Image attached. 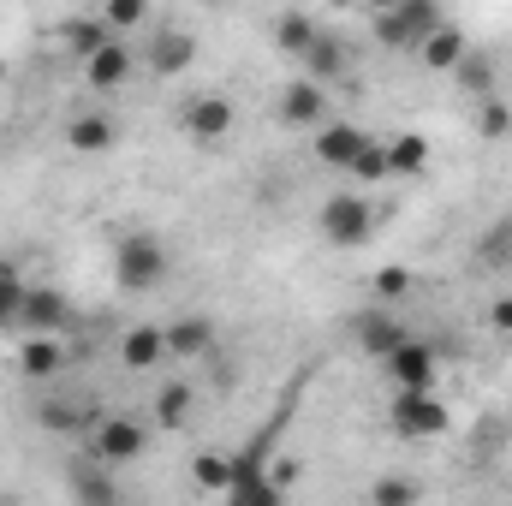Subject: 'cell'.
<instances>
[{
	"label": "cell",
	"mask_w": 512,
	"mask_h": 506,
	"mask_svg": "<svg viewBox=\"0 0 512 506\" xmlns=\"http://www.w3.org/2000/svg\"><path fill=\"white\" fill-rule=\"evenodd\" d=\"M42 423H48V429H72L78 411H72V405H42Z\"/></svg>",
	"instance_id": "35"
},
{
	"label": "cell",
	"mask_w": 512,
	"mask_h": 506,
	"mask_svg": "<svg viewBox=\"0 0 512 506\" xmlns=\"http://www.w3.org/2000/svg\"><path fill=\"white\" fill-rule=\"evenodd\" d=\"M239 506H286V495H280V489H274V483L262 477V489H256L251 501H239Z\"/></svg>",
	"instance_id": "37"
},
{
	"label": "cell",
	"mask_w": 512,
	"mask_h": 506,
	"mask_svg": "<svg viewBox=\"0 0 512 506\" xmlns=\"http://www.w3.org/2000/svg\"><path fill=\"white\" fill-rule=\"evenodd\" d=\"M387 376H393V393H435V352L423 340H405L387 358Z\"/></svg>",
	"instance_id": "11"
},
{
	"label": "cell",
	"mask_w": 512,
	"mask_h": 506,
	"mask_svg": "<svg viewBox=\"0 0 512 506\" xmlns=\"http://www.w3.org/2000/svg\"><path fill=\"white\" fill-rule=\"evenodd\" d=\"M316 227H322V239H328L334 251H358V245H370V233H376V209H370L364 191H334V197L322 203Z\"/></svg>",
	"instance_id": "1"
},
{
	"label": "cell",
	"mask_w": 512,
	"mask_h": 506,
	"mask_svg": "<svg viewBox=\"0 0 512 506\" xmlns=\"http://www.w3.org/2000/svg\"><path fill=\"white\" fill-rule=\"evenodd\" d=\"M280 120L292 131H322L328 126V90L310 84V78H292V84L280 90Z\"/></svg>",
	"instance_id": "9"
},
{
	"label": "cell",
	"mask_w": 512,
	"mask_h": 506,
	"mask_svg": "<svg viewBox=\"0 0 512 506\" xmlns=\"http://www.w3.org/2000/svg\"><path fill=\"white\" fill-rule=\"evenodd\" d=\"M54 42L66 48V54H78V60H90V54H102L114 36H108V24H102V12H78V18H66L60 30H54Z\"/></svg>",
	"instance_id": "16"
},
{
	"label": "cell",
	"mask_w": 512,
	"mask_h": 506,
	"mask_svg": "<svg viewBox=\"0 0 512 506\" xmlns=\"http://www.w3.org/2000/svg\"><path fill=\"white\" fill-rule=\"evenodd\" d=\"M66 489H72L78 506H126L120 477H114L108 465H96V459H72V465H66Z\"/></svg>",
	"instance_id": "8"
},
{
	"label": "cell",
	"mask_w": 512,
	"mask_h": 506,
	"mask_svg": "<svg viewBox=\"0 0 512 506\" xmlns=\"http://www.w3.org/2000/svg\"><path fill=\"white\" fill-rule=\"evenodd\" d=\"M191 483H197L203 495H227V489H233V459H227V453H197V459H191Z\"/></svg>",
	"instance_id": "24"
},
{
	"label": "cell",
	"mask_w": 512,
	"mask_h": 506,
	"mask_svg": "<svg viewBox=\"0 0 512 506\" xmlns=\"http://www.w3.org/2000/svg\"><path fill=\"white\" fill-rule=\"evenodd\" d=\"M370 501L376 506H417V483L411 477H399V471H387L370 483Z\"/></svg>",
	"instance_id": "28"
},
{
	"label": "cell",
	"mask_w": 512,
	"mask_h": 506,
	"mask_svg": "<svg viewBox=\"0 0 512 506\" xmlns=\"http://www.w3.org/2000/svg\"><path fill=\"white\" fill-rule=\"evenodd\" d=\"M167 268H173V256H167V245L155 233H126L114 245V280L126 292H155L167 280Z\"/></svg>",
	"instance_id": "2"
},
{
	"label": "cell",
	"mask_w": 512,
	"mask_h": 506,
	"mask_svg": "<svg viewBox=\"0 0 512 506\" xmlns=\"http://www.w3.org/2000/svg\"><path fill=\"white\" fill-rule=\"evenodd\" d=\"M441 24H447V12H435L429 0H399V6L376 12V42H382V48H411V54H417Z\"/></svg>",
	"instance_id": "3"
},
{
	"label": "cell",
	"mask_w": 512,
	"mask_h": 506,
	"mask_svg": "<svg viewBox=\"0 0 512 506\" xmlns=\"http://www.w3.org/2000/svg\"><path fill=\"white\" fill-rule=\"evenodd\" d=\"M376 179H387V143L382 137H370L364 155L352 161V185H376Z\"/></svg>",
	"instance_id": "30"
},
{
	"label": "cell",
	"mask_w": 512,
	"mask_h": 506,
	"mask_svg": "<svg viewBox=\"0 0 512 506\" xmlns=\"http://www.w3.org/2000/svg\"><path fill=\"white\" fill-rule=\"evenodd\" d=\"M185 417H191V387H185V381H167V387L155 393V423H161V429H185Z\"/></svg>",
	"instance_id": "26"
},
{
	"label": "cell",
	"mask_w": 512,
	"mask_h": 506,
	"mask_svg": "<svg viewBox=\"0 0 512 506\" xmlns=\"http://www.w3.org/2000/svg\"><path fill=\"white\" fill-rule=\"evenodd\" d=\"M316 36H322V18H316V12H298V6H292V12L274 18V42H280L286 54H298V60L316 48Z\"/></svg>",
	"instance_id": "22"
},
{
	"label": "cell",
	"mask_w": 512,
	"mask_h": 506,
	"mask_svg": "<svg viewBox=\"0 0 512 506\" xmlns=\"http://www.w3.org/2000/svg\"><path fill=\"white\" fill-rule=\"evenodd\" d=\"M364 143H370V131L352 126V120H328V126L316 131V161H328V167H346L352 173V161L364 155Z\"/></svg>",
	"instance_id": "12"
},
{
	"label": "cell",
	"mask_w": 512,
	"mask_h": 506,
	"mask_svg": "<svg viewBox=\"0 0 512 506\" xmlns=\"http://www.w3.org/2000/svg\"><path fill=\"white\" fill-rule=\"evenodd\" d=\"M489 328H495V334H512V298H495V304H489Z\"/></svg>",
	"instance_id": "36"
},
{
	"label": "cell",
	"mask_w": 512,
	"mask_h": 506,
	"mask_svg": "<svg viewBox=\"0 0 512 506\" xmlns=\"http://www.w3.org/2000/svg\"><path fill=\"white\" fill-rule=\"evenodd\" d=\"M191 60H197V42H191L185 30H161V42L149 48V72H155V78H179Z\"/></svg>",
	"instance_id": "23"
},
{
	"label": "cell",
	"mask_w": 512,
	"mask_h": 506,
	"mask_svg": "<svg viewBox=\"0 0 512 506\" xmlns=\"http://www.w3.org/2000/svg\"><path fill=\"white\" fill-rule=\"evenodd\" d=\"M477 262H483V268H512V221L483 227V239H477Z\"/></svg>",
	"instance_id": "27"
},
{
	"label": "cell",
	"mask_w": 512,
	"mask_h": 506,
	"mask_svg": "<svg viewBox=\"0 0 512 506\" xmlns=\"http://www.w3.org/2000/svg\"><path fill=\"white\" fill-rule=\"evenodd\" d=\"M393 435H405V441H429V435H447L453 429V411H447V399H435V393H393Z\"/></svg>",
	"instance_id": "4"
},
{
	"label": "cell",
	"mask_w": 512,
	"mask_h": 506,
	"mask_svg": "<svg viewBox=\"0 0 512 506\" xmlns=\"http://www.w3.org/2000/svg\"><path fill=\"white\" fill-rule=\"evenodd\" d=\"M477 131H483L489 143L512 137V108H507V102H495V96H489V102H477Z\"/></svg>",
	"instance_id": "32"
},
{
	"label": "cell",
	"mask_w": 512,
	"mask_h": 506,
	"mask_svg": "<svg viewBox=\"0 0 512 506\" xmlns=\"http://www.w3.org/2000/svg\"><path fill=\"white\" fill-rule=\"evenodd\" d=\"M352 334H358V346H364L370 358H382V364L405 346V340H411V334H405V322H399L393 310H382V304H376V310H358V316H352Z\"/></svg>",
	"instance_id": "10"
},
{
	"label": "cell",
	"mask_w": 512,
	"mask_h": 506,
	"mask_svg": "<svg viewBox=\"0 0 512 506\" xmlns=\"http://www.w3.org/2000/svg\"><path fill=\"white\" fill-rule=\"evenodd\" d=\"M370 286H376V304H382V310H393V304L411 292V268L387 262V268H376V280H370Z\"/></svg>",
	"instance_id": "29"
},
{
	"label": "cell",
	"mask_w": 512,
	"mask_h": 506,
	"mask_svg": "<svg viewBox=\"0 0 512 506\" xmlns=\"http://www.w3.org/2000/svg\"><path fill=\"white\" fill-rule=\"evenodd\" d=\"M453 78H459L477 102H489V96H495V60H489L483 48H471V54L459 60V72H453Z\"/></svg>",
	"instance_id": "25"
},
{
	"label": "cell",
	"mask_w": 512,
	"mask_h": 506,
	"mask_svg": "<svg viewBox=\"0 0 512 506\" xmlns=\"http://www.w3.org/2000/svg\"><path fill=\"white\" fill-rule=\"evenodd\" d=\"M66 370V340H54V334H30L24 346H18V376L24 381H54Z\"/></svg>",
	"instance_id": "15"
},
{
	"label": "cell",
	"mask_w": 512,
	"mask_h": 506,
	"mask_svg": "<svg viewBox=\"0 0 512 506\" xmlns=\"http://www.w3.org/2000/svg\"><path fill=\"white\" fill-rule=\"evenodd\" d=\"M161 358H167V328L161 322H137V328H126L120 334V364L126 370H161Z\"/></svg>",
	"instance_id": "13"
},
{
	"label": "cell",
	"mask_w": 512,
	"mask_h": 506,
	"mask_svg": "<svg viewBox=\"0 0 512 506\" xmlns=\"http://www.w3.org/2000/svg\"><path fill=\"white\" fill-rule=\"evenodd\" d=\"M471 54V42H465V30L459 24H441L423 48H417V60L429 66V72H459V60Z\"/></svg>",
	"instance_id": "19"
},
{
	"label": "cell",
	"mask_w": 512,
	"mask_h": 506,
	"mask_svg": "<svg viewBox=\"0 0 512 506\" xmlns=\"http://www.w3.org/2000/svg\"><path fill=\"white\" fill-rule=\"evenodd\" d=\"M0 506H18V501H0Z\"/></svg>",
	"instance_id": "39"
},
{
	"label": "cell",
	"mask_w": 512,
	"mask_h": 506,
	"mask_svg": "<svg viewBox=\"0 0 512 506\" xmlns=\"http://www.w3.org/2000/svg\"><path fill=\"white\" fill-rule=\"evenodd\" d=\"M215 346V322L209 316H179L167 322V358H203Z\"/></svg>",
	"instance_id": "21"
},
{
	"label": "cell",
	"mask_w": 512,
	"mask_h": 506,
	"mask_svg": "<svg viewBox=\"0 0 512 506\" xmlns=\"http://www.w3.org/2000/svg\"><path fill=\"white\" fill-rule=\"evenodd\" d=\"M233 120H239V114H233V96H221V90L191 96V102H185V114H179L185 137H191V143H203V149H209V143H227V137H233Z\"/></svg>",
	"instance_id": "6"
},
{
	"label": "cell",
	"mask_w": 512,
	"mask_h": 506,
	"mask_svg": "<svg viewBox=\"0 0 512 506\" xmlns=\"http://www.w3.org/2000/svg\"><path fill=\"white\" fill-rule=\"evenodd\" d=\"M346 72H352V54H346V42L322 30V36H316V48L304 54V78H310V84H334V78H346Z\"/></svg>",
	"instance_id": "18"
},
{
	"label": "cell",
	"mask_w": 512,
	"mask_h": 506,
	"mask_svg": "<svg viewBox=\"0 0 512 506\" xmlns=\"http://www.w3.org/2000/svg\"><path fill=\"white\" fill-rule=\"evenodd\" d=\"M143 447H149V429H143L137 417H102V423L90 429V459L108 465V471H120V465H131V459H143Z\"/></svg>",
	"instance_id": "5"
},
{
	"label": "cell",
	"mask_w": 512,
	"mask_h": 506,
	"mask_svg": "<svg viewBox=\"0 0 512 506\" xmlns=\"http://www.w3.org/2000/svg\"><path fill=\"white\" fill-rule=\"evenodd\" d=\"M120 143V120L114 114H72L66 120V149L72 155H108Z\"/></svg>",
	"instance_id": "14"
},
{
	"label": "cell",
	"mask_w": 512,
	"mask_h": 506,
	"mask_svg": "<svg viewBox=\"0 0 512 506\" xmlns=\"http://www.w3.org/2000/svg\"><path fill=\"white\" fill-rule=\"evenodd\" d=\"M143 18H149V6H143V0H108V6H102V24H108V36L137 30Z\"/></svg>",
	"instance_id": "33"
},
{
	"label": "cell",
	"mask_w": 512,
	"mask_h": 506,
	"mask_svg": "<svg viewBox=\"0 0 512 506\" xmlns=\"http://www.w3.org/2000/svg\"><path fill=\"white\" fill-rule=\"evenodd\" d=\"M126 78H131V48L120 42V36H114L102 54L84 60V84H90V90H120Z\"/></svg>",
	"instance_id": "17"
},
{
	"label": "cell",
	"mask_w": 512,
	"mask_h": 506,
	"mask_svg": "<svg viewBox=\"0 0 512 506\" xmlns=\"http://www.w3.org/2000/svg\"><path fill=\"white\" fill-rule=\"evenodd\" d=\"M298 477H304V459H298V453H280V459H268V483H274L280 495H286Z\"/></svg>",
	"instance_id": "34"
},
{
	"label": "cell",
	"mask_w": 512,
	"mask_h": 506,
	"mask_svg": "<svg viewBox=\"0 0 512 506\" xmlns=\"http://www.w3.org/2000/svg\"><path fill=\"white\" fill-rule=\"evenodd\" d=\"M66 322H72V304H66V292L60 286H24V304H18V334L30 340V334H66Z\"/></svg>",
	"instance_id": "7"
},
{
	"label": "cell",
	"mask_w": 512,
	"mask_h": 506,
	"mask_svg": "<svg viewBox=\"0 0 512 506\" xmlns=\"http://www.w3.org/2000/svg\"><path fill=\"white\" fill-rule=\"evenodd\" d=\"M423 167H429V137H423V131L387 137V179H417Z\"/></svg>",
	"instance_id": "20"
},
{
	"label": "cell",
	"mask_w": 512,
	"mask_h": 506,
	"mask_svg": "<svg viewBox=\"0 0 512 506\" xmlns=\"http://www.w3.org/2000/svg\"><path fill=\"white\" fill-rule=\"evenodd\" d=\"M24 286H30V280H18V268H12V262H0V328H12V322H18Z\"/></svg>",
	"instance_id": "31"
},
{
	"label": "cell",
	"mask_w": 512,
	"mask_h": 506,
	"mask_svg": "<svg viewBox=\"0 0 512 506\" xmlns=\"http://www.w3.org/2000/svg\"><path fill=\"white\" fill-rule=\"evenodd\" d=\"M0 84H6V60H0Z\"/></svg>",
	"instance_id": "38"
}]
</instances>
